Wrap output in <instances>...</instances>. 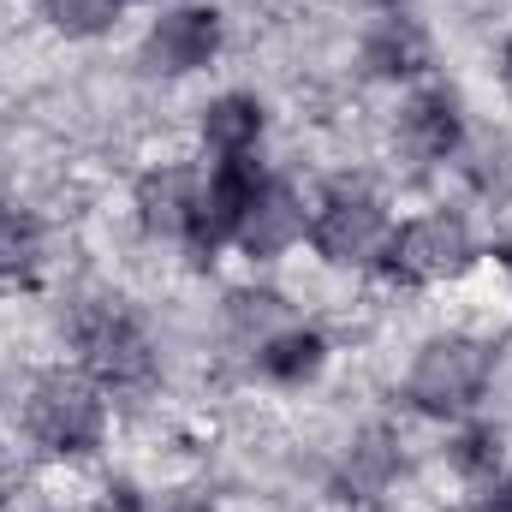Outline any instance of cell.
<instances>
[{
	"label": "cell",
	"instance_id": "6da1fadb",
	"mask_svg": "<svg viewBox=\"0 0 512 512\" xmlns=\"http://www.w3.org/2000/svg\"><path fill=\"white\" fill-rule=\"evenodd\" d=\"M489 382V346L483 340H465V334H447V340H429L411 364V399L435 417L447 411H465Z\"/></svg>",
	"mask_w": 512,
	"mask_h": 512
},
{
	"label": "cell",
	"instance_id": "7a4b0ae2",
	"mask_svg": "<svg viewBox=\"0 0 512 512\" xmlns=\"http://www.w3.org/2000/svg\"><path fill=\"white\" fill-rule=\"evenodd\" d=\"M471 262V227L459 221V215H423V221H411L393 245H387L382 268L387 280H399V286H429V280H447V274H459Z\"/></svg>",
	"mask_w": 512,
	"mask_h": 512
},
{
	"label": "cell",
	"instance_id": "3957f363",
	"mask_svg": "<svg viewBox=\"0 0 512 512\" xmlns=\"http://www.w3.org/2000/svg\"><path fill=\"white\" fill-rule=\"evenodd\" d=\"M30 435L48 453H90L102 441V393L84 376H48L30 399Z\"/></svg>",
	"mask_w": 512,
	"mask_h": 512
},
{
	"label": "cell",
	"instance_id": "277c9868",
	"mask_svg": "<svg viewBox=\"0 0 512 512\" xmlns=\"http://www.w3.org/2000/svg\"><path fill=\"white\" fill-rule=\"evenodd\" d=\"M256 191H262L256 161L227 155V161L215 167V179H209V191H197V215H191V245H197V256H209L221 239H239Z\"/></svg>",
	"mask_w": 512,
	"mask_h": 512
},
{
	"label": "cell",
	"instance_id": "5b68a950",
	"mask_svg": "<svg viewBox=\"0 0 512 512\" xmlns=\"http://www.w3.org/2000/svg\"><path fill=\"white\" fill-rule=\"evenodd\" d=\"M310 239H316V251L328 256V262H370L387 239V215L370 191H346V185H340V191L322 203Z\"/></svg>",
	"mask_w": 512,
	"mask_h": 512
},
{
	"label": "cell",
	"instance_id": "8992f818",
	"mask_svg": "<svg viewBox=\"0 0 512 512\" xmlns=\"http://www.w3.org/2000/svg\"><path fill=\"white\" fill-rule=\"evenodd\" d=\"M84 358H90L96 382H108V387H137V382H149V370H155L143 328L131 316H120V310H90L84 316Z\"/></svg>",
	"mask_w": 512,
	"mask_h": 512
},
{
	"label": "cell",
	"instance_id": "52a82bcc",
	"mask_svg": "<svg viewBox=\"0 0 512 512\" xmlns=\"http://www.w3.org/2000/svg\"><path fill=\"white\" fill-rule=\"evenodd\" d=\"M221 48V18L209 6H179L149 30V66L155 72H197Z\"/></svg>",
	"mask_w": 512,
	"mask_h": 512
},
{
	"label": "cell",
	"instance_id": "ba28073f",
	"mask_svg": "<svg viewBox=\"0 0 512 512\" xmlns=\"http://www.w3.org/2000/svg\"><path fill=\"white\" fill-rule=\"evenodd\" d=\"M298 233H304L298 197H292L286 185H262L256 203H251V215H245V227H239V245H245V256H280Z\"/></svg>",
	"mask_w": 512,
	"mask_h": 512
},
{
	"label": "cell",
	"instance_id": "9c48e42d",
	"mask_svg": "<svg viewBox=\"0 0 512 512\" xmlns=\"http://www.w3.org/2000/svg\"><path fill=\"white\" fill-rule=\"evenodd\" d=\"M137 209L149 233H191L197 215V173L191 167H161L137 185Z\"/></svg>",
	"mask_w": 512,
	"mask_h": 512
},
{
	"label": "cell",
	"instance_id": "30bf717a",
	"mask_svg": "<svg viewBox=\"0 0 512 512\" xmlns=\"http://www.w3.org/2000/svg\"><path fill=\"white\" fill-rule=\"evenodd\" d=\"M399 137H405V149H411L417 161L453 155V149H459V108H453V96H447V90H423V96L405 108Z\"/></svg>",
	"mask_w": 512,
	"mask_h": 512
},
{
	"label": "cell",
	"instance_id": "8fae6325",
	"mask_svg": "<svg viewBox=\"0 0 512 512\" xmlns=\"http://www.w3.org/2000/svg\"><path fill=\"white\" fill-rule=\"evenodd\" d=\"M364 60L382 72V78H411L429 66V36L411 24V18H382L364 42Z\"/></svg>",
	"mask_w": 512,
	"mask_h": 512
},
{
	"label": "cell",
	"instance_id": "7c38bea8",
	"mask_svg": "<svg viewBox=\"0 0 512 512\" xmlns=\"http://www.w3.org/2000/svg\"><path fill=\"white\" fill-rule=\"evenodd\" d=\"M256 131H262V108H256L251 96H221V102H209V114H203V137H209V149H221V155H245L256 143Z\"/></svg>",
	"mask_w": 512,
	"mask_h": 512
},
{
	"label": "cell",
	"instance_id": "4fadbf2b",
	"mask_svg": "<svg viewBox=\"0 0 512 512\" xmlns=\"http://www.w3.org/2000/svg\"><path fill=\"white\" fill-rule=\"evenodd\" d=\"M322 334L316 328H286V334H274V340H262V370L274 376V382H304V376H316L322 370Z\"/></svg>",
	"mask_w": 512,
	"mask_h": 512
},
{
	"label": "cell",
	"instance_id": "5bb4252c",
	"mask_svg": "<svg viewBox=\"0 0 512 512\" xmlns=\"http://www.w3.org/2000/svg\"><path fill=\"white\" fill-rule=\"evenodd\" d=\"M126 0H48V18L66 30V36H96L120 18Z\"/></svg>",
	"mask_w": 512,
	"mask_h": 512
},
{
	"label": "cell",
	"instance_id": "9a60e30c",
	"mask_svg": "<svg viewBox=\"0 0 512 512\" xmlns=\"http://www.w3.org/2000/svg\"><path fill=\"white\" fill-rule=\"evenodd\" d=\"M36 227L24 221V215H12V209H0V274H24L30 262H36Z\"/></svg>",
	"mask_w": 512,
	"mask_h": 512
},
{
	"label": "cell",
	"instance_id": "2e32d148",
	"mask_svg": "<svg viewBox=\"0 0 512 512\" xmlns=\"http://www.w3.org/2000/svg\"><path fill=\"white\" fill-rule=\"evenodd\" d=\"M495 459H501V435H495V429H465V435L453 441V465L471 471V477L495 471Z\"/></svg>",
	"mask_w": 512,
	"mask_h": 512
},
{
	"label": "cell",
	"instance_id": "e0dca14e",
	"mask_svg": "<svg viewBox=\"0 0 512 512\" xmlns=\"http://www.w3.org/2000/svg\"><path fill=\"white\" fill-rule=\"evenodd\" d=\"M96 512H143V501H137L131 489H108V495H102V507H96Z\"/></svg>",
	"mask_w": 512,
	"mask_h": 512
},
{
	"label": "cell",
	"instance_id": "ac0fdd59",
	"mask_svg": "<svg viewBox=\"0 0 512 512\" xmlns=\"http://www.w3.org/2000/svg\"><path fill=\"white\" fill-rule=\"evenodd\" d=\"M483 512H512V483H501V489L483 501Z\"/></svg>",
	"mask_w": 512,
	"mask_h": 512
},
{
	"label": "cell",
	"instance_id": "d6986e66",
	"mask_svg": "<svg viewBox=\"0 0 512 512\" xmlns=\"http://www.w3.org/2000/svg\"><path fill=\"white\" fill-rule=\"evenodd\" d=\"M495 256H501V262H507V268H512V245H501V251H495Z\"/></svg>",
	"mask_w": 512,
	"mask_h": 512
},
{
	"label": "cell",
	"instance_id": "ffe728a7",
	"mask_svg": "<svg viewBox=\"0 0 512 512\" xmlns=\"http://www.w3.org/2000/svg\"><path fill=\"white\" fill-rule=\"evenodd\" d=\"M179 512H209V507H197V501H191V507H179Z\"/></svg>",
	"mask_w": 512,
	"mask_h": 512
},
{
	"label": "cell",
	"instance_id": "44dd1931",
	"mask_svg": "<svg viewBox=\"0 0 512 512\" xmlns=\"http://www.w3.org/2000/svg\"><path fill=\"white\" fill-rule=\"evenodd\" d=\"M507 66H512V42H507Z\"/></svg>",
	"mask_w": 512,
	"mask_h": 512
}]
</instances>
